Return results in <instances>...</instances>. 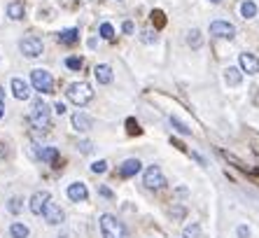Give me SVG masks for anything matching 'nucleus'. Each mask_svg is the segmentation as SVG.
<instances>
[{
    "mask_svg": "<svg viewBox=\"0 0 259 238\" xmlns=\"http://www.w3.org/2000/svg\"><path fill=\"white\" fill-rule=\"evenodd\" d=\"M65 94H68V100L70 103H75V105H86L91 98H94V89L89 87L86 82H73L70 87L65 89Z\"/></svg>",
    "mask_w": 259,
    "mask_h": 238,
    "instance_id": "obj_2",
    "label": "nucleus"
},
{
    "mask_svg": "<svg viewBox=\"0 0 259 238\" xmlns=\"http://www.w3.org/2000/svg\"><path fill=\"white\" fill-rule=\"evenodd\" d=\"M140 168H142V163L138 159H126V161L119 166V175L121 178H133L136 173H140Z\"/></svg>",
    "mask_w": 259,
    "mask_h": 238,
    "instance_id": "obj_14",
    "label": "nucleus"
},
{
    "mask_svg": "<svg viewBox=\"0 0 259 238\" xmlns=\"http://www.w3.org/2000/svg\"><path fill=\"white\" fill-rule=\"evenodd\" d=\"M82 63H84V61H82L80 56H68V59H65V65H68L70 70H80V68H82Z\"/></svg>",
    "mask_w": 259,
    "mask_h": 238,
    "instance_id": "obj_26",
    "label": "nucleus"
},
{
    "mask_svg": "<svg viewBox=\"0 0 259 238\" xmlns=\"http://www.w3.org/2000/svg\"><path fill=\"white\" fill-rule=\"evenodd\" d=\"M2 115H5V105H2V100H0V119H2Z\"/></svg>",
    "mask_w": 259,
    "mask_h": 238,
    "instance_id": "obj_37",
    "label": "nucleus"
},
{
    "mask_svg": "<svg viewBox=\"0 0 259 238\" xmlns=\"http://www.w3.org/2000/svg\"><path fill=\"white\" fill-rule=\"evenodd\" d=\"M19 49H21V54L26 59H38L44 52V44L40 38H23L21 42H19Z\"/></svg>",
    "mask_w": 259,
    "mask_h": 238,
    "instance_id": "obj_5",
    "label": "nucleus"
},
{
    "mask_svg": "<svg viewBox=\"0 0 259 238\" xmlns=\"http://www.w3.org/2000/svg\"><path fill=\"white\" fill-rule=\"evenodd\" d=\"M126 124H129V133H140V129H138V121H136V119H126Z\"/></svg>",
    "mask_w": 259,
    "mask_h": 238,
    "instance_id": "obj_30",
    "label": "nucleus"
},
{
    "mask_svg": "<svg viewBox=\"0 0 259 238\" xmlns=\"http://www.w3.org/2000/svg\"><path fill=\"white\" fill-rule=\"evenodd\" d=\"M201 236V227L199 224H192V227L184 229V238H199Z\"/></svg>",
    "mask_w": 259,
    "mask_h": 238,
    "instance_id": "obj_28",
    "label": "nucleus"
},
{
    "mask_svg": "<svg viewBox=\"0 0 259 238\" xmlns=\"http://www.w3.org/2000/svg\"><path fill=\"white\" fill-rule=\"evenodd\" d=\"M238 63H240V70L248 73V75H257L259 73V59L255 54H240L238 56Z\"/></svg>",
    "mask_w": 259,
    "mask_h": 238,
    "instance_id": "obj_9",
    "label": "nucleus"
},
{
    "mask_svg": "<svg viewBox=\"0 0 259 238\" xmlns=\"http://www.w3.org/2000/svg\"><path fill=\"white\" fill-rule=\"evenodd\" d=\"M210 35H213V38H222V40H234L236 28H234V23L217 19V21L210 23Z\"/></svg>",
    "mask_w": 259,
    "mask_h": 238,
    "instance_id": "obj_6",
    "label": "nucleus"
},
{
    "mask_svg": "<svg viewBox=\"0 0 259 238\" xmlns=\"http://www.w3.org/2000/svg\"><path fill=\"white\" fill-rule=\"evenodd\" d=\"M224 79H227L229 87H240V82H243V73H240V68L229 65L227 70H224Z\"/></svg>",
    "mask_w": 259,
    "mask_h": 238,
    "instance_id": "obj_16",
    "label": "nucleus"
},
{
    "mask_svg": "<svg viewBox=\"0 0 259 238\" xmlns=\"http://www.w3.org/2000/svg\"><path fill=\"white\" fill-rule=\"evenodd\" d=\"M28 234H31V231H28V227H26V224H21V222H14V224L10 227V236L12 238H28Z\"/></svg>",
    "mask_w": 259,
    "mask_h": 238,
    "instance_id": "obj_20",
    "label": "nucleus"
},
{
    "mask_svg": "<svg viewBox=\"0 0 259 238\" xmlns=\"http://www.w3.org/2000/svg\"><path fill=\"white\" fill-rule=\"evenodd\" d=\"M52 201V194L49 192H35V194L31 196V213L33 215H42L44 208H47V203Z\"/></svg>",
    "mask_w": 259,
    "mask_h": 238,
    "instance_id": "obj_8",
    "label": "nucleus"
},
{
    "mask_svg": "<svg viewBox=\"0 0 259 238\" xmlns=\"http://www.w3.org/2000/svg\"><path fill=\"white\" fill-rule=\"evenodd\" d=\"M0 100H2V89H0Z\"/></svg>",
    "mask_w": 259,
    "mask_h": 238,
    "instance_id": "obj_38",
    "label": "nucleus"
},
{
    "mask_svg": "<svg viewBox=\"0 0 259 238\" xmlns=\"http://www.w3.org/2000/svg\"><path fill=\"white\" fill-rule=\"evenodd\" d=\"M152 23L157 26V28H163L166 26V17H163V12H152Z\"/></svg>",
    "mask_w": 259,
    "mask_h": 238,
    "instance_id": "obj_27",
    "label": "nucleus"
},
{
    "mask_svg": "<svg viewBox=\"0 0 259 238\" xmlns=\"http://www.w3.org/2000/svg\"><path fill=\"white\" fill-rule=\"evenodd\" d=\"M80 150L84 152V154H89V152H91V142H89V140H84V142H80Z\"/></svg>",
    "mask_w": 259,
    "mask_h": 238,
    "instance_id": "obj_33",
    "label": "nucleus"
},
{
    "mask_svg": "<svg viewBox=\"0 0 259 238\" xmlns=\"http://www.w3.org/2000/svg\"><path fill=\"white\" fill-rule=\"evenodd\" d=\"M59 40L63 44H75L80 40V31L77 28H65V31L59 33Z\"/></svg>",
    "mask_w": 259,
    "mask_h": 238,
    "instance_id": "obj_18",
    "label": "nucleus"
},
{
    "mask_svg": "<svg viewBox=\"0 0 259 238\" xmlns=\"http://www.w3.org/2000/svg\"><path fill=\"white\" fill-rule=\"evenodd\" d=\"M121 28H124V33H133V21H124Z\"/></svg>",
    "mask_w": 259,
    "mask_h": 238,
    "instance_id": "obj_36",
    "label": "nucleus"
},
{
    "mask_svg": "<svg viewBox=\"0 0 259 238\" xmlns=\"http://www.w3.org/2000/svg\"><path fill=\"white\" fill-rule=\"evenodd\" d=\"M23 14H26L23 2H10V5H7V17H10V19L19 21V19H23Z\"/></svg>",
    "mask_w": 259,
    "mask_h": 238,
    "instance_id": "obj_19",
    "label": "nucleus"
},
{
    "mask_svg": "<svg viewBox=\"0 0 259 238\" xmlns=\"http://www.w3.org/2000/svg\"><path fill=\"white\" fill-rule=\"evenodd\" d=\"M38 157H40L44 163H52V166H56V161L61 159V154H59V150H56V147H40Z\"/></svg>",
    "mask_w": 259,
    "mask_h": 238,
    "instance_id": "obj_17",
    "label": "nucleus"
},
{
    "mask_svg": "<svg viewBox=\"0 0 259 238\" xmlns=\"http://www.w3.org/2000/svg\"><path fill=\"white\" fill-rule=\"evenodd\" d=\"M7 210L14 213V215H19V213H21V198H19V196H12L10 203H7Z\"/></svg>",
    "mask_w": 259,
    "mask_h": 238,
    "instance_id": "obj_24",
    "label": "nucleus"
},
{
    "mask_svg": "<svg viewBox=\"0 0 259 238\" xmlns=\"http://www.w3.org/2000/svg\"><path fill=\"white\" fill-rule=\"evenodd\" d=\"M171 126L178 131V133H182V136H189V133H192V129H189L187 124H182L180 119H175V117H171Z\"/></svg>",
    "mask_w": 259,
    "mask_h": 238,
    "instance_id": "obj_23",
    "label": "nucleus"
},
{
    "mask_svg": "<svg viewBox=\"0 0 259 238\" xmlns=\"http://www.w3.org/2000/svg\"><path fill=\"white\" fill-rule=\"evenodd\" d=\"M142 42H157V35L152 31H145L142 33Z\"/></svg>",
    "mask_w": 259,
    "mask_h": 238,
    "instance_id": "obj_31",
    "label": "nucleus"
},
{
    "mask_svg": "<svg viewBox=\"0 0 259 238\" xmlns=\"http://www.w3.org/2000/svg\"><path fill=\"white\" fill-rule=\"evenodd\" d=\"M213 2H219V0H213Z\"/></svg>",
    "mask_w": 259,
    "mask_h": 238,
    "instance_id": "obj_39",
    "label": "nucleus"
},
{
    "mask_svg": "<svg viewBox=\"0 0 259 238\" xmlns=\"http://www.w3.org/2000/svg\"><path fill=\"white\" fill-rule=\"evenodd\" d=\"M31 124L35 129H49L52 126V112H49V105L44 100H35L31 110Z\"/></svg>",
    "mask_w": 259,
    "mask_h": 238,
    "instance_id": "obj_3",
    "label": "nucleus"
},
{
    "mask_svg": "<svg viewBox=\"0 0 259 238\" xmlns=\"http://www.w3.org/2000/svg\"><path fill=\"white\" fill-rule=\"evenodd\" d=\"M94 75H96L98 84H110V82H112V68L105 63H100L94 68Z\"/></svg>",
    "mask_w": 259,
    "mask_h": 238,
    "instance_id": "obj_15",
    "label": "nucleus"
},
{
    "mask_svg": "<svg viewBox=\"0 0 259 238\" xmlns=\"http://www.w3.org/2000/svg\"><path fill=\"white\" fill-rule=\"evenodd\" d=\"M91 126H94V119L89 117L86 112H75V115H73V129H75V131L86 133Z\"/></svg>",
    "mask_w": 259,
    "mask_h": 238,
    "instance_id": "obj_13",
    "label": "nucleus"
},
{
    "mask_svg": "<svg viewBox=\"0 0 259 238\" xmlns=\"http://www.w3.org/2000/svg\"><path fill=\"white\" fill-rule=\"evenodd\" d=\"M12 94H14V98H19V100H28V98H31L28 82H23L21 77H14V79H12Z\"/></svg>",
    "mask_w": 259,
    "mask_h": 238,
    "instance_id": "obj_11",
    "label": "nucleus"
},
{
    "mask_svg": "<svg viewBox=\"0 0 259 238\" xmlns=\"http://www.w3.org/2000/svg\"><path fill=\"white\" fill-rule=\"evenodd\" d=\"M42 217L47 219V224H61L65 215H63V210L56 206V203H52V201H49V203H47V208H44Z\"/></svg>",
    "mask_w": 259,
    "mask_h": 238,
    "instance_id": "obj_10",
    "label": "nucleus"
},
{
    "mask_svg": "<svg viewBox=\"0 0 259 238\" xmlns=\"http://www.w3.org/2000/svg\"><path fill=\"white\" fill-rule=\"evenodd\" d=\"M31 84H33V89L40 91V94H52V91H54V79H52V75H49L47 70H42V68L31 70Z\"/></svg>",
    "mask_w": 259,
    "mask_h": 238,
    "instance_id": "obj_4",
    "label": "nucleus"
},
{
    "mask_svg": "<svg viewBox=\"0 0 259 238\" xmlns=\"http://www.w3.org/2000/svg\"><path fill=\"white\" fill-rule=\"evenodd\" d=\"M91 171H94V173H105V171H108V161H96V163H91Z\"/></svg>",
    "mask_w": 259,
    "mask_h": 238,
    "instance_id": "obj_29",
    "label": "nucleus"
},
{
    "mask_svg": "<svg viewBox=\"0 0 259 238\" xmlns=\"http://www.w3.org/2000/svg\"><path fill=\"white\" fill-rule=\"evenodd\" d=\"M142 180H145V187H147V189H161L163 184H166V178H163L159 166H150V168L145 171V175H142Z\"/></svg>",
    "mask_w": 259,
    "mask_h": 238,
    "instance_id": "obj_7",
    "label": "nucleus"
},
{
    "mask_svg": "<svg viewBox=\"0 0 259 238\" xmlns=\"http://www.w3.org/2000/svg\"><path fill=\"white\" fill-rule=\"evenodd\" d=\"M187 42H189V47L192 49H201V44H203V38H201V31H189V35H187Z\"/></svg>",
    "mask_w": 259,
    "mask_h": 238,
    "instance_id": "obj_22",
    "label": "nucleus"
},
{
    "mask_svg": "<svg viewBox=\"0 0 259 238\" xmlns=\"http://www.w3.org/2000/svg\"><path fill=\"white\" fill-rule=\"evenodd\" d=\"M240 17H243V19H252V17H257V5H255L252 0H245V2L240 5Z\"/></svg>",
    "mask_w": 259,
    "mask_h": 238,
    "instance_id": "obj_21",
    "label": "nucleus"
},
{
    "mask_svg": "<svg viewBox=\"0 0 259 238\" xmlns=\"http://www.w3.org/2000/svg\"><path fill=\"white\" fill-rule=\"evenodd\" d=\"M98 194L108 196V198H112V196H115V194H112V192H110V189H108V187H98Z\"/></svg>",
    "mask_w": 259,
    "mask_h": 238,
    "instance_id": "obj_34",
    "label": "nucleus"
},
{
    "mask_svg": "<svg viewBox=\"0 0 259 238\" xmlns=\"http://www.w3.org/2000/svg\"><path fill=\"white\" fill-rule=\"evenodd\" d=\"M54 110H56V115H65V105H63V103H56Z\"/></svg>",
    "mask_w": 259,
    "mask_h": 238,
    "instance_id": "obj_35",
    "label": "nucleus"
},
{
    "mask_svg": "<svg viewBox=\"0 0 259 238\" xmlns=\"http://www.w3.org/2000/svg\"><path fill=\"white\" fill-rule=\"evenodd\" d=\"M98 222H100V234H103V238H129L126 227H124L115 215H100Z\"/></svg>",
    "mask_w": 259,
    "mask_h": 238,
    "instance_id": "obj_1",
    "label": "nucleus"
},
{
    "mask_svg": "<svg viewBox=\"0 0 259 238\" xmlns=\"http://www.w3.org/2000/svg\"><path fill=\"white\" fill-rule=\"evenodd\" d=\"M100 38L115 40V28H112V23H103V26H100Z\"/></svg>",
    "mask_w": 259,
    "mask_h": 238,
    "instance_id": "obj_25",
    "label": "nucleus"
},
{
    "mask_svg": "<svg viewBox=\"0 0 259 238\" xmlns=\"http://www.w3.org/2000/svg\"><path fill=\"white\" fill-rule=\"evenodd\" d=\"M238 238H250V229L245 227V224H240V227H238Z\"/></svg>",
    "mask_w": 259,
    "mask_h": 238,
    "instance_id": "obj_32",
    "label": "nucleus"
},
{
    "mask_svg": "<svg viewBox=\"0 0 259 238\" xmlns=\"http://www.w3.org/2000/svg\"><path fill=\"white\" fill-rule=\"evenodd\" d=\"M86 196H89V189H86L84 182H73L68 187V198L70 201L80 203V201H86Z\"/></svg>",
    "mask_w": 259,
    "mask_h": 238,
    "instance_id": "obj_12",
    "label": "nucleus"
}]
</instances>
